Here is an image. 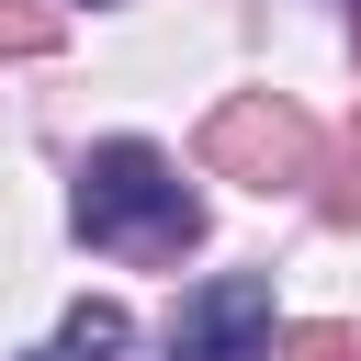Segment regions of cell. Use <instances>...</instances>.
Returning a JSON list of instances; mask_svg holds the SVG:
<instances>
[{
	"mask_svg": "<svg viewBox=\"0 0 361 361\" xmlns=\"http://www.w3.org/2000/svg\"><path fill=\"white\" fill-rule=\"evenodd\" d=\"M79 237L90 248H113V259H180V248H203V192L147 147V135H113V147H90L79 158Z\"/></svg>",
	"mask_w": 361,
	"mask_h": 361,
	"instance_id": "obj_1",
	"label": "cell"
},
{
	"mask_svg": "<svg viewBox=\"0 0 361 361\" xmlns=\"http://www.w3.org/2000/svg\"><path fill=\"white\" fill-rule=\"evenodd\" d=\"M203 169L214 180H248V192H293V180H316V124L282 90H237L203 124Z\"/></svg>",
	"mask_w": 361,
	"mask_h": 361,
	"instance_id": "obj_2",
	"label": "cell"
},
{
	"mask_svg": "<svg viewBox=\"0 0 361 361\" xmlns=\"http://www.w3.org/2000/svg\"><path fill=\"white\" fill-rule=\"evenodd\" d=\"M169 361H271V282L259 271H226V282L180 293Z\"/></svg>",
	"mask_w": 361,
	"mask_h": 361,
	"instance_id": "obj_3",
	"label": "cell"
},
{
	"mask_svg": "<svg viewBox=\"0 0 361 361\" xmlns=\"http://www.w3.org/2000/svg\"><path fill=\"white\" fill-rule=\"evenodd\" d=\"M124 338H135V316H124V305H68V316H56V338H45V350H23V361H124Z\"/></svg>",
	"mask_w": 361,
	"mask_h": 361,
	"instance_id": "obj_4",
	"label": "cell"
},
{
	"mask_svg": "<svg viewBox=\"0 0 361 361\" xmlns=\"http://www.w3.org/2000/svg\"><path fill=\"white\" fill-rule=\"evenodd\" d=\"M56 34H68V23H56L45 0H0V56H45Z\"/></svg>",
	"mask_w": 361,
	"mask_h": 361,
	"instance_id": "obj_5",
	"label": "cell"
},
{
	"mask_svg": "<svg viewBox=\"0 0 361 361\" xmlns=\"http://www.w3.org/2000/svg\"><path fill=\"white\" fill-rule=\"evenodd\" d=\"M271 350H282V361H361V338H350V327H327V316H305V327H282Z\"/></svg>",
	"mask_w": 361,
	"mask_h": 361,
	"instance_id": "obj_6",
	"label": "cell"
},
{
	"mask_svg": "<svg viewBox=\"0 0 361 361\" xmlns=\"http://www.w3.org/2000/svg\"><path fill=\"white\" fill-rule=\"evenodd\" d=\"M316 214H327V226H361V124H350V147H338V180L316 192Z\"/></svg>",
	"mask_w": 361,
	"mask_h": 361,
	"instance_id": "obj_7",
	"label": "cell"
}]
</instances>
